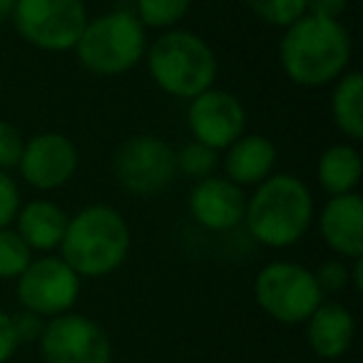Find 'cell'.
I'll use <instances>...</instances> for the list:
<instances>
[{
    "mask_svg": "<svg viewBox=\"0 0 363 363\" xmlns=\"http://www.w3.org/2000/svg\"><path fill=\"white\" fill-rule=\"evenodd\" d=\"M13 8H16V0H0V23L13 16Z\"/></svg>",
    "mask_w": 363,
    "mask_h": 363,
    "instance_id": "cell-31",
    "label": "cell"
},
{
    "mask_svg": "<svg viewBox=\"0 0 363 363\" xmlns=\"http://www.w3.org/2000/svg\"><path fill=\"white\" fill-rule=\"evenodd\" d=\"M16 348H18V341L11 326V313L0 311V363L11 361Z\"/></svg>",
    "mask_w": 363,
    "mask_h": 363,
    "instance_id": "cell-29",
    "label": "cell"
},
{
    "mask_svg": "<svg viewBox=\"0 0 363 363\" xmlns=\"http://www.w3.org/2000/svg\"><path fill=\"white\" fill-rule=\"evenodd\" d=\"M77 167H80L77 147L62 132H40L26 140V150L18 162V172L26 184L40 192L65 187L75 177Z\"/></svg>",
    "mask_w": 363,
    "mask_h": 363,
    "instance_id": "cell-12",
    "label": "cell"
},
{
    "mask_svg": "<svg viewBox=\"0 0 363 363\" xmlns=\"http://www.w3.org/2000/svg\"><path fill=\"white\" fill-rule=\"evenodd\" d=\"M189 214L199 227L209 232H229L244 222L247 197L244 189L237 187L227 177H204L194 182L189 192Z\"/></svg>",
    "mask_w": 363,
    "mask_h": 363,
    "instance_id": "cell-13",
    "label": "cell"
},
{
    "mask_svg": "<svg viewBox=\"0 0 363 363\" xmlns=\"http://www.w3.org/2000/svg\"><path fill=\"white\" fill-rule=\"evenodd\" d=\"M18 301L38 316H62L80 296V277L60 257L33 259L18 277Z\"/></svg>",
    "mask_w": 363,
    "mask_h": 363,
    "instance_id": "cell-9",
    "label": "cell"
},
{
    "mask_svg": "<svg viewBox=\"0 0 363 363\" xmlns=\"http://www.w3.org/2000/svg\"><path fill=\"white\" fill-rule=\"evenodd\" d=\"M77 62L97 77H117L145 60L147 30L130 11L90 18L77 45Z\"/></svg>",
    "mask_w": 363,
    "mask_h": 363,
    "instance_id": "cell-5",
    "label": "cell"
},
{
    "mask_svg": "<svg viewBox=\"0 0 363 363\" xmlns=\"http://www.w3.org/2000/svg\"><path fill=\"white\" fill-rule=\"evenodd\" d=\"M40 353L45 363H110L112 343L97 321L80 313H62L43 328Z\"/></svg>",
    "mask_w": 363,
    "mask_h": 363,
    "instance_id": "cell-10",
    "label": "cell"
},
{
    "mask_svg": "<svg viewBox=\"0 0 363 363\" xmlns=\"http://www.w3.org/2000/svg\"><path fill=\"white\" fill-rule=\"evenodd\" d=\"M254 298L279 323L308 321L323 294L311 269L294 262H272L254 279Z\"/></svg>",
    "mask_w": 363,
    "mask_h": 363,
    "instance_id": "cell-7",
    "label": "cell"
},
{
    "mask_svg": "<svg viewBox=\"0 0 363 363\" xmlns=\"http://www.w3.org/2000/svg\"><path fill=\"white\" fill-rule=\"evenodd\" d=\"M177 160V174L192 177V179H204V177H212L214 169L219 164V152L212 147L202 145V142H187L184 147L174 150Z\"/></svg>",
    "mask_w": 363,
    "mask_h": 363,
    "instance_id": "cell-21",
    "label": "cell"
},
{
    "mask_svg": "<svg viewBox=\"0 0 363 363\" xmlns=\"http://www.w3.org/2000/svg\"><path fill=\"white\" fill-rule=\"evenodd\" d=\"M316 284L321 294H338L348 286L351 277H348V267L343 262H326L313 272Z\"/></svg>",
    "mask_w": 363,
    "mask_h": 363,
    "instance_id": "cell-26",
    "label": "cell"
},
{
    "mask_svg": "<svg viewBox=\"0 0 363 363\" xmlns=\"http://www.w3.org/2000/svg\"><path fill=\"white\" fill-rule=\"evenodd\" d=\"M277 164V145L264 135L244 132L237 142L224 150V174L237 187H257L274 174Z\"/></svg>",
    "mask_w": 363,
    "mask_h": 363,
    "instance_id": "cell-15",
    "label": "cell"
},
{
    "mask_svg": "<svg viewBox=\"0 0 363 363\" xmlns=\"http://www.w3.org/2000/svg\"><path fill=\"white\" fill-rule=\"evenodd\" d=\"M353 43L341 21L303 16L284 28L279 60L291 82L301 87H323L336 82L351 65Z\"/></svg>",
    "mask_w": 363,
    "mask_h": 363,
    "instance_id": "cell-1",
    "label": "cell"
},
{
    "mask_svg": "<svg viewBox=\"0 0 363 363\" xmlns=\"http://www.w3.org/2000/svg\"><path fill=\"white\" fill-rule=\"evenodd\" d=\"M189 8L192 0H137L135 18L145 30H174V26L184 21Z\"/></svg>",
    "mask_w": 363,
    "mask_h": 363,
    "instance_id": "cell-20",
    "label": "cell"
},
{
    "mask_svg": "<svg viewBox=\"0 0 363 363\" xmlns=\"http://www.w3.org/2000/svg\"><path fill=\"white\" fill-rule=\"evenodd\" d=\"M67 219L70 214L60 204L50 202V199H33L28 204H21L18 209L16 232L33 252H52V249H60Z\"/></svg>",
    "mask_w": 363,
    "mask_h": 363,
    "instance_id": "cell-16",
    "label": "cell"
},
{
    "mask_svg": "<svg viewBox=\"0 0 363 363\" xmlns=\"http://www.w3.org/2000/svg\"><path fill=\"white\" fill-rule=\"evenodd\" d=\"M306 333L316 356L338 358L351 346L353 333H356V321H353L351 311L341 303H318L316 311L308 316Z\"/></svg>",
    "mask_w": 363,
    "mask_h": 363,
    "instance_id": "cell-17",
    "label": "cell"
},
{
    "mask_svg": "<svg viewBox=\"0 0 363 363\" xmlns=\"http://www.w3.org/2000/svg\"><path fill=\"white\" fill-rule=\"evenodd\" d=\"M11 21L28 45L65 52L77 45L90 18L85 0H16Z\"/></svg>",
    "mask_w": 363,
    "mask_h": 363,
    "instance_id": "cell-6",
    "label": "cell"
},
{
    "mask_svg": "<svg viewBox=\"0 0 363 363\" xmlns=\"http://www.w3.org/2000/svg\"><path fill=\"white\" fill-rule=\"evenodd\" d=\"M348 277H351V281H353V289L361 291L363 289V257L353 259V269L348 272Z\"/></svg>",
    "mask_w": 363,
    "mask_h": 363,
    "instance_id": "cell-30",
    "label": "cell"
},
{
    "mask_svg": "<svg viewBox=\"0 0 363 363\" xmlns=\"http://www.w3.org/2000/svg\"><path fill=\"white\" fill-rule=\"evenodd\" d=\"M21 209V189L11 172L0 169V229L11 227L16 222V214Z\"/></svg>",
    "mask_w": 363,
    "mask_h": 363,
    "instance_id": "cell-25",
    "label": "cell"
},
{
    "mask_svg": "<svg viewBox=\"0 0 363 363\" xmlns=\"http://www.w3.org/2000/svg\"><path fill=\"white\" fill-rule=\"evenodd\" d=\"M318 232L338 257H363V197L358 192L328 197L318 214Z\"/></svg>",
    "mask_w": 363,
    "mask_h": 363,
    "instance_id": "cell-14",
    "label": "cell"
},
{
    "mask_svg": "<svg viewBox=\"0 0 363 363\" xmlns=\"http://www.w3.org/2000/svg\"><path fill=\"white\" fill-rule=\"evenodd\" d=\"M11 326H13V333H16L18 346H21V343L40 341L45 323H43V316H38V313L21 308V311L11 313Z\"/></svg>",
    "mask_w": 363,
    "mask_h": 363,
    "instance_id": "cell-27",
    "label": "cell"
},
{
    "mask_svg": "<svg viewBox=\"0 0 363 363\" xmlns=\"http://www.w3.org/2000/svg\"><path fill=\"white\" fill-rule=\"evenodd\" d=\"M363 162L361 152L348 142H338L321 152L316 164V179L328 197L356 192L361 184Z\"/></svg>",
    "mask_w": 363,
    "mask_h": 363,
    "instance_id": "cell-18",
    "label": "cell"
},
{
    "mask_svg": "<svg viewBox=\"0 0 363 363\" xmlns=\"http://www.w3.org/2000/svg\"><path fill=\"white\" fill-rule=\"evenodd\" d=\"M346 8H348V0H306L308 16L331 18V21H338L346 13Z\"/></svg>",
    "mask_w": 363,
    "mask_h": 363,
    "instance_id": "cell-28",
    "label": "cell"
},
{
    "mask_svg": "<svg viewBox=\"0 0 363 363\" xmlns=\"http://www.w3.org/2000/svg\"><path fill=\"white\" fill-rule=\"evenodd\" d=\"M262 23L272 28H289L306 16V0H244Z\"/></svg>",
    "mask_w": 363,
    "mask_h": 363,
    "instance_id": "cell-23",
    "label": "cell"
},
{
    "mask_svg": "<svg viewBox=\"0 0 363 363\" xmlns=\"http://www.w3.org/2000/svg\"><path fill=\"white\" fill-rule=\"evenodd\" d=\"M26 150V137L13 122L0 120V169H18V162Z\"/></svg>",
    "mask_w": 363,
    "mask_h": 363,
    "instance_id": "cell-24",
    "label": "cell"
},
{
    "mask_svg": "<svg viewBox=\"0 0 363 363\" xmlns=\"http://www.w3.org/2000/svg\"><path fill=\"white\" fill-rule=\"evenodd\" d=\"M33 262V249L16 229H0V279H18Z\"/></svg>",
    "mask_w": 363,
    "mask_h": 363,
    "instance_id": "cell-22",
    "label": "cell"
},
{
    "mask_svg": "<svg viewBox=\"0 0 363 363\" xmlns=\"http://www.w3.org/2000/svg\"><path fill=\"white\" fill-rule=\"evenodd\" d=\"M130 247L127 219L110 204H87L67 219L60 259L80 279H100L125 264Z\"/></svg>",
    "mask_w": 363,
    "mask_h": 363,
    "instance_id": "cell-3",
    "label": "cell"
},
{
    "mask_svg": "<svg viewBox=\"0 0 363 363\" xmlns=\"http://www.w3.org/2000/svg\"><path fill=\"white\" fill-rule=\"evenodd\" d=\"M187 127L194 142L222 152L244 135L247 110L234 92L209 87L202 95L189 100Z\"/></svg>",
    "mask_w": 363,
    "mask_h": 363,
    "instance_id": "cell-11",
    "label": "cell"
},
{
    "mask_svg": "<svg viewBox=\"0 0 363 363\" xmlns=\"http://www.w3.org/2000/svg\"><path fill=\"white\" fill-rule=\"evenodd\" d=\"M316 209L311 189L289 172L269 174L247 197L244 224L249 237L269 249H286L301 242L308 232Z\"/></svg>",
    "mask_w": 363,
    "mask_h": 363,
    "instance_id": "cell-2",
    "label": "cell"
},
{
    "mask_svg": "<svg viewBox=\"0 0 363 363\" xmlns=\"http://www.w3.org/2000/svg\"><path fill=\"white\" fill-rule=\"evenodd\" d=\"M147 70L162 92L192 100L217 80V55L202 35L192 30H164L145 52Z\"/></svg>",
    "mask_w": 363,
    "mask_h": 363,
    "instance_id": "cell-4",
    "label": "cell"
},
{
    "mask_svg": "<svg viewBox=\"0 0 363 363\" xmlns=\"http://www.w3.org/2000/svg\"><path fill=\"white\" fill-rule=\"evenodd\" d=\"M112 174L120 182V187L137 197L164 192L177 179L174 147L155 135L130 137L112 157Z\"/></svg>",
    "mask_w": 363,
    "mask_h": 363,
    "instance_id": "cell-8",
    "label": "cell"
},
{
    "mask_svg": "<svg viewBox=\"0 0 363 363\" xmlns=\"http://www.w3.org/2000/svg\"><path fill=\"white\" fill-rule=\"evenodd\" d=\"M331 120L351 142L363 140V75L358 70H346L333 82Z\"/></svg>",
    "mask_w": 363,
    "mask_h": 363,
    "instance_id": "cell-19",
    "label": "cell"
}]
</instances>
